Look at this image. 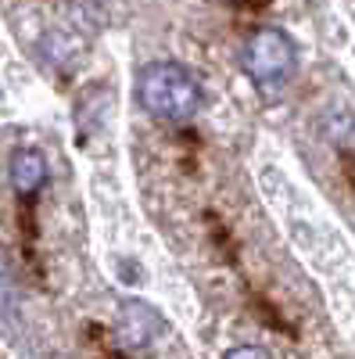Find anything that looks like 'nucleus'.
<instances>
[{
  "label": "nucleus",
  "mask_w": 355,
  "mask_h": 359,
  "mask_svg": "<svg viewBox=\"0 0 355 359\" xmlns=\"http://www.w3.org/2000/svg\"><path fill=\"white\" fill-rule=\"evenodd\" d=\"M226 359H273V355L258 345H237V348L226 352Z\"/></svg>",
  "instance_id": "39448f33"
},
{
  "label": "nucleus",
  "mask_w": 355,
  "mask_h": 359,
  "mask_svg": "<svg viewBox=\"0 0 355 359\" xmlns=\"http://www.w3.org/2000/svg\"><path fill=\"white\" fill-rule=\"evenodd\" d=\"M137 101L147 115L183 123L201 108V83L180 62H151L137 76Z\"/></svg>",
  "instance_id": "f257e3e1"
},
{
  "label": "nucleus",
  "mask_w": 355,
  "mask_h": 359,
  "mask_svg": "<svg viewBox=\"0 0 355 359\" xmlns=\"http://www.w3.org/2000/svg\"><path fill=\"white\" fill-rule=\"evenodd\" d=\"M165 331V320L158 316V309H151L140 298H130L118 309V320H115V334H118V345L130 348V352H140L147 345H155Z\"/></svg>",
  "instance_id": "7ed1b4c3"
},
{
  "label": "nucleus",
  "mask_w": 355,
  "mask_h": 359,
  "mask_svg": "<svg viewBox=\"0 0 355 359\" xmlns=\"http://www.w3.org/2000/svg\"><path fill=\"white\" fill-rule=\"evenodd\" d=\"M43 184H47V162H43V155L33 151V147L15 151V158H11V187L22 198H29V194H36Z\"/></svg>",
  "instance_id": "20e7f679"
},
{
  "label": "nucleus",
  "mask_w": 355,
  "mask_h": 359,
  "mask_svg": "<svg viewBox=\"0 0 355 359\" xmlns=\"http://www.w3.org/2000/svg\"><path fill=\"white\" fill-rule=\"evenodd\" d=\"M294 62H298V50H294L291 36L277 25L255 29V33L248 36V43H244V72L265 97H273L277 90L291 79Z\"/></svg>",
  "instance_id": "f03ea898"
}]
</instances>
